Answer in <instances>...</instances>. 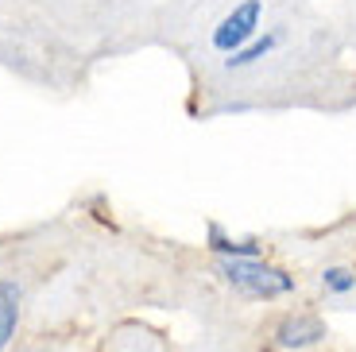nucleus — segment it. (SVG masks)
I'll return each mask as SVG.
<instances>
[{
  "label": "nucleus",
  "instance_id": "obj_2",
  "mask_svg": "<svg viewBox=\"0 0 356 352\" xmlns=\"http://www.w3.org/2000/svg\"><path fill=\"white\" fill-rule=\"evenodd\" d=\"M259 19H264V0H244L221 24L213 27V51L217 54H236L259 35Z\"/></svg>",
  "mask_w": 356,
  "mask_h": 352
},
{
  "label": "nucleus",
  "instance_id": "obj_3",
  "mask_svg": "<svg viewBox=\"0 0 356 352\" xmlns=\"http://www.w3.org/2000/svg\"><path fill=\"white\" fill-rule=\"evenodd\" d=\"M318 341H325V321L318 314H286L275 329L279 349H310Z\"/></svg>",
  "mask_w": 356,
  "mask_h": 352
},
{
  "label": "nucleus",
  "instance_id": "obj_4",
  "mask_svg": "<svg viewBox=\"0 0 356 352\" xmlns=\"http://www.w3.org/2000/svg\"><path fill=\"white\" fill-rule=\"evenodd\" d=\"M19 326V287L12 279H0V352L12 344Z\"/></svg>",
  "mask_w": 356,
  "mask_h": 352
},
{
  "label": "nucleus",
  "instance_id": "obj_6",
  "mask_svg": "<svg viewBox=\"0 0 356 352\" xmlns=\"http://www.w3.org/2000/svg\"><path fill=\"white\" fill-rule=\"evenodd\" d=\"M279 39H283V31H267V35H256L248 47H241L236 54H229V58H225V66H229V70H244V66H252V62L267 58V54L279 47Z\"/></svg>",
  "mask_w": 356,
  "mask_h": 352
},
{
  "label": "nucleus",
  "instance_id": "obj_7",
  "mask_svg": "<svg viewBox=\"0 0 356 352\" xmlns=\"http://www.w3.org/2000/svg\"><path fill=\"white\" fill-rule=\"evenodd\" d=\"M321 287L330 294H348V291H356V275L348 267H325L321 271Z\"/></svg>",
  "mask_w": 356,
  "mask_h": 352
},
{
  "label": "nucleus",
  "instance_id": "obj_1",
  "mask_svg": "<svg viewBox=\"0 0 356 352\" xmlns=\"http://www.w3.org/2000/svg\"><path fill=\"white\" fill-rule=\"evenodd\" d=\"M217 271L232 291L248 294V298H283L294 291V275L264 264V259H221Z\"/></svg>",
  "mask_w": 356,
  "mask_h": 352
},
{
  "label": "nucleus",
  "instance_id": "obj_5",
  "mask_svg": "<svg viewBox=\"0 0 356 352\" xmlns=\"http://www.w3.org/2000/svg\"><path fill=\"white\" fill-rule=\"evenodd\" d=\"M209 252L217 259H259L256 240H232L221 232V225H209Z\"/></svg>",
  "mask_w": 356,
  "mask_h": 352
}]
</instances>
